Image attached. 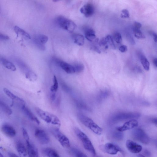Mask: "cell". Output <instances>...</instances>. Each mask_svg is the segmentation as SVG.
<instances>
[{
  "label": "cell",
  "mask_w": 157,
  "mask_h": 157,
  "mask_svg": "<svg viewBox=\"0 0 157 157\" xmlns=\"http://www.w3.org/2000/svg\"><path fill=\"white\" fill-rule=\"evenodd\" d=\"M74 130L76 136L82 142L85 149L93 156H95L96 155V152L92 142L88 136L77 127L74 128Z\"/></svg>",
  "instance_id": "6da1fadb"
},
{
  "label": "cell",
  "mask_w": 157,
  "mask_h": 157,
  "mask_svg": "<svg viewBox=\"0 0 157 157\" xmlns=\"http://www.w3.org/2000/svg\"><path fill=\"white\" fill-rule=\"evenodd\" d=\"M78 116L81 123L91 131L98 136L101 135L103 132L102 129L95 123L92 119L81 114H78Z\"/></svg>",
  "instance_id": "7a4b0ae2"
},
{
  "label": "cell",
  "mask_w": 157,
  "mask_h": 157,
  "mask_svg": "<svg viewBox=\"0 0 157 157\" xmlns=\"http://www.w3.org/2000/svg\"><path fill=\"white\" fill-rule=\"evenodd\" d=\"M36 111L38 116L48 123L60 126V121L57 116L49 112L37 108Z\"/></svg>",
  "instance_id": "3957f363"
},
{
  "label": "cell",
  "mask_w": 157,
  "mask_h": 157,
  "mask_svg": "<svg viewBox=\"0 0 157 157\" xmlns=\"http://www.w3.org/2000/svg\"><path fill=\"white\" fill-rule=\"evenodd\" d=\"M56 22L61 28L70 33L73 32L77 27L73 21L62 16L58 17Z\"/></svg>",
  "instance_id": "277c9868"
},
{
  "label": "cell",
  "mask_w": 157,
  "mask_h": 157,
  "mask_svg": "<svg viewBox=\"0 0 157 157\" xmlns=\"http://www.w3.org/2000/svg\"><path fill=\"white\" fill-rule=\"evenodd\" d=\"M51 132L63 147L68 148L70 146V142L68 138L59 129H52Z\"/></svg>",
  "instance_id": "5b68a950"
},
{
  "label": "cell",
  "mask_w": 157,
  "mask_h": 157,
  "mask_svg": "<svg viewBox=\"0 0 157 157\" xmlns=\"http://www.w3.org/2000/svg\"><path fill=\"white\" fill-rule=\"evenodd\" d=\"M133 137L136 141L145 144H148L150 142V138L147 134L141 128L135 129L132 133Z\"/></svg>",
  "instance_id": "8992f818"
},
{
  "label": "cell",
  "mask_w": 157,
  "mask_h": 157,
  "mask_svg": "<svg viewBox=\"0 0 157 157\" xmlns=\"http://www.w3.org/2000/svg\"><path fill=\"white\" fill-rule=\"evenodd\" d=\"M140 116L138 113H118L113 117V120L115 121H121L129 119H134L138 118Z\"/></svg>",
  "instance_id": "52a82bcc"
},
{
  "label": "cell",
  "mask_w": 157,
  "mask_h": 157,
  "mask_svg": "<svg viewBox=\"0 0 157 157\" xmlns=\"http://www.w3.org/2000/svg\"><path fill=\"white\" fill-rule=\"evenodd\" d=\"M35 136L41 144H47L50 142V138L44 130L41 129H37L35 132Z\"/></svg>",
  "instance_id": "ba28073f"
},
{
  "label": "cell",
  "mask_w": 157,
  "mask_h": 157,
  "mask_svg": "<svg viewBox=\"0 0 157 157\" xmlns=\"http://www.w3.org/2000/svg\"><path fill=\"white\" fill-rule=\"evenodd\" d=\"M104 150L106 153L111 155L117 154L119 152L123 154V151L118 146L111 143H106L104 147Z\"/></svg>",
  "instance_id": "9c48e42d"
},
{
  "label": "cell",
  "mask_w": 157,
  "mask_h": 157,
  "mask_svg": "<svg viewBox=\"0 0 157 157\" xmlns=\"http://www.w3.org/2000/svg\"><path fill=\"white\" fill-rule=\"evenodd\" d=\"M138 122L136 119H130L125 123L121 126L116 128L118 132H122L126 131L131 129L138 127Z\"/></svg>",
  "instance_id": "30bf717a"
},
{
  "label": "cell",
  "mask_w": 157,
  "mask_h": 157,
  "mask_svg": "<svg viewBox=\"0 0 157 157\" xmlns=\"http://www.w3.org/2000/svg\"><path fill=\"white\" fill-rule=\"evenodd\" d=\"M126 146L128 150L133 154H138L143 149L141 146L130 140H128L126 141Z\"/></svg>",
  "instance_id": "8fae6325"
},
{
  "label": "cell",
  "mask_w": 157,
  "mask_h": 157,
  "mask_svg": "<svg viewBox=\"0 0 157 157\" xmlns=\"http://www.w3.org/2000/svg\"><path fill=\"white\" fill-rule=\"evenodd\" d=\"M56 61L59 66L67 73L72 74L76 73L73 65L58 59L56 60Z\"/></svg>",
  "instance_id": "7c38bea8"
},
{
  "label": "cell",
  "mask_w": 157,
  "mask_h": 157,
  "mask_svg": "<svg viewBox=\"0 0 157 157\" xmlns=\"http://www.w3.org/2000/svg\"><path fill=\"white\" fill-rule=\"evenodd\" d=\"M35 42L39 49L44 50H45V45L48 40V38L45 35L39 34L34 39Z\"/></svg>",
  "instance_id": "4fadbf2b"
},
{
  "label": "cell",
  "mask_w": 157,
  "mask_h": 157,
  "mask_svg": "<svg viewBox=\"0 0 157 157\" xmlns=\"http://www.w3.org/2000/svg\"><path fill=\"white\" fill-rule=\"evenodd\" d=\"M85 38L89 41L97 43L99 41V38H96L94 30L91 28H87L84 29Z\"/></svg>",
  "instance_id": "5bb4252c"
},
{
  "label": "cell",
  "mask_w": 157,
  "mask_h": 157,
  "mask_svg": "<svg viewBox=\"0 0 157 157\" xmlns=\"http://www.w3.org/2000/svg\"><path fill=\"white\" fill-rule=\"evenodd\" d=\"M95 8L94 6L90 3H88L83 6L81 9V13L86 17L92 16L94 13Z\"/></svg>",
  "instance_id": "9a60e30c"
},
{
  "label": "cell",
  "mask_w": 157,
  "mask_h": 157,
  "mask_svg": "<svg viewBox=\"0 0 157 157\" xmlns=\"http://www.w3.org/2000/svg\"><path fill=\"white\" fill-rule=\"evenodd\" d=\"M26 146L29 157H38V152L36 148L29 141H26Z\"/></svg>",
  "instance_id": "2e32d148"
},
{
  "label": "cell",
  "mask_w": 157,
  "mask_h": 157,
  "mask_svg": "<svg viewBox=\"0 0 157 157\" xmlns=\"http://www.w3.org/2000/svg\"><path fill=\"white\" fill-rule=\"evenodd\" d=\"M2 130L4 134L10 137H14L16 136V132L15 129L10 125L4 124L2 126Z\"/></svg>",
  "instance_id": "e0dca14e"
},
{
  "label": "cell",
  "mask_w": 157,
  "mask_h": 157,
  "mask_svg": "<svg viewBox=\"0 0 157 157\" xmlns=\"http://www.w3.org/2000/svg\"><path fill=\"white\" fill-rule=\"evenodd\" d=\"M21 109L24 113V114L29 119L35 122L38 124L40 123V122L37 118L34 115L31 111L29 109L25 104H23L22 106Z\"/></svg>",
  "instance_id": "ac0fdd59"
},
{
  "label": "cell",
  "mask_w": 157,
  "mask_h": 157,
  "mask_svg": "<svg viewBox=\"0 0 157 157\" xmlns=\"http://www.w3.org/2000/svg\"><path fill=\"white\" fill-rule=\"evenodd\" d=\"M16 148L19 154L21 157H26L28 155L27 148H26L24 144L21 142L17 143Z\"/></svg>",
  "instance_id": "d6986e66"
},
{
  "label": "cell",
  "mask_w": 157,
  "mask_h": 157,
  "mask_svg": "<svg viewBox=\"0 0 157 157\" xmlns=\"http://www.w3.org/2000/svg\"><path fill=\"white\" fill-rule=\"evenodd\" d=\"M0 62L3 66L8 69L15 71L16 70V68L14 64L9 60L4 58H0Z\"/></svg>",
  "instance_id": "ffe728a7"
},
{
  "label": "cell",
  "mask_w": 157,
  "mask_h": 157,
  "mask_svg": "<svg viewBox=\"0 0 157 157\" xmlns=\"http://www.w3.org/2000/svg\"><path fill=\"white\" fill-rule=\"evenodd\" d=\"M72 37L74 42L76 44L79 46H83L84 44L85 37L82 35L77 34H73Z\"/></svg>",
  "instance_id": "44dd1931"
},
{
  "label": "cell",
  "mask_w": 157,
  "mask_h": 157,
  "mask_svg": "<svg viewBox=\"0 0 157 157\" xmlns=\"http://www.w3.org/2000/svg\"><path fill=\"white\" fill-rule=\"evenodd\" d=\"M42 152L43 154L48 157H60L58 152L52 148H45Z\"/></svg>",
  "instance_id": "7402d4cb"
},
{
  "label": "cell",
  "mask_w": 157,
  "mask_h": 157,
  "mask_svg": "<svg viewBox=\"0 0 157 157\" xmlns=\"http://www.w3.org/2000/svg\"><path fill=\"white\" fill-rule=\"evenodd\" d=\"M14 29L15 33L17 36L20 35L23 36L28 39L31 38V36L27 32H26L24 30L18 27V26H15L14 27Z\"/></svg>",
  "instance_id": "603a6c76"
},
{
  "label": "cell",
  "mask_w": 157,
  "mask_h": 157,
  "mask_svg": "<svg viewBox=\"0 0 157 157\" xmlns=\"http://www.w3.org/2000/svg\"><path fill=\"white\" fill-rule=\"evenodd\" d=\"M140 58L144 68L146 71H149L150 69V63L146 56L141 54L140 55Z\"/></svg>",
  "instance_id": "cb8c5ba5"
},
{
  "label": "cell",
  "mask_w": 157,
  "mask_h": 157,
  "mask_svg": "<svg viewBox=\"0 0 157 157\" xmlns=\"http://www.w3.org/2000/svg\"><path fill=\"white\" fill-rule=\"evenodd\" d=\"M0 110H2L6 114L11 115L13 111L5 103L0 99Z\"/></svg>",
  "instance_id": "d4e9b609"
},
{
  "label": "cell",
  "mask_w": 157,
  "mask_h": 157,
  "mask_svg": "<svg viewBox=\"0 0 157 157\" xmlns=\"http://www.w3.org/2000/svg\"><path fill=\"white\" fill-rule=\"evenodd\" d=\"M3 91L4 93L12 100L16 99L21 102L22 103H24V100L18 97H17L14 94H13L11 91L7 88H4Z\"/></svg>",
  "instance_id": "484cf974"
},
{
  "label": "cell",
  "mask_w": 157,
  "mask_h": 157,
  "mask_svg": "<svg viewBox=\"0 0 157 157\" xmlns=\"http://www.w3.org/2000/svg\"><path fill=\"white\" fill-rule=\"evenodd\" d=\"M59 88V84L57 78L54 76L53 78V85L51 87V92H57Z\"/></svg>",
  "instance_id": "4316f807"
},
{
  "label": "cell",
  "mask_w": 157,
  "mask_h": 157,
  "mask_svg": "<svg viewBox=\"0 0 157 157\" xmlns=\"http://www.w3.org/2000/svg\"><path fill=\"white\" fill-rule=\"evenodd\" d=\"M133 31L134 36L138 39H144L146 38L144 35L141 32L140 29L133 28Z\"/></svg>",
  "instance_id": "83f0119b"
},
{
  "label": "cell",
  "mask_w": 157,
  "mask_h": 157,
  "mask_svg": "<svg viewBox=\"0 0 157 157\" xmlns=\"http://www.w3.org/2000/svg\"><path fill=\"white\" fill-rule=\"evenodd\" d=\"M26 77L30 81H36L37 76L36 74L32 72H29L25 74Z\"/></svg>",
  "instance_id": "f1b7e54d"
},
{
  "label": "cell",
  "mask_w": 157,
  "mask_h": 157,
  "mask_svg": "<svg viewBox=\"0 0 157 157\" xmlns=\"http://www.w3.org/2000/svg\"><path fill=\"white\" fill-rule=\"evenodd\" d=\"M106 38L108 43L113 49H116V46L113 40L112 36L110 35H108L106 37Z\"/></svg>",
  "instance_id": "f546056e"
},
{
  "label": "cell",
  "mask_w": 157,
  "mask_h": 157,
  "mask_svg": "<svg viewBox=\"0 0 157 157\" xmlns=\"http://www.w3.org/2000/svg\"><path fill=\"white\" fill-rule=\"evenodd\" d=\"M73 66L74 67L76 73H80L84 70V66L82 64H78Z\"/></svg>",
  "instance_id": "4dcf8cb0"
},
{
  "label": "cell",
  "mask_w": 157,
  "mask_h": 157,
  "mask_svg": "<svg viewBox=\"0 0 157 157\" xmlns=\"http://www.w3.org/2000/svg\"><path fill=\"white\" fill-rule=\"evenodd\" d=\"M73 152L76 157H88L83 152L77 149L73 150Z\"/></svg>",
  "instance_id": "1f68e13d"
},
{
  "label": "cell",
  "mask_w": 157,
  "mask_h": 157,
  "mask_svg": "<svg viewBox=\"0 0 157 157\" xmlns=\"http://www.w3.org/2000/svg\"><path fill=\"white\" fill-rule=\"evenodd\" d=\"M114 39L116 42L117 44H120L122 42V36L119 33H115L114 35Z\"/></svg>",
  "instance_id": "d6a6232c"
},
{
  "label": "cell",
  "mask_w": 157,
  "mask_h": 157,
  "mask_svg": "<svg viewBox=\"0 0 157 157\" xmlns=\"http://www.w3.org/2000/svg\"><path fill=\"white\" fill-rule=\"evenodd\" d=\"M120 16L122 18H128L129 17V12L128 10L124 9L122 10Z\"/></svg>",
  "instance_id": "836d02e7"
},
{
  "label": "cell",
  "mask_w": 157,
  "mask_h": 157,
  "mask_svg": "<svg viewBox=\"0 0 157 157\" xmlns=\"http://www.w3.org/2000/svg\"><path fill=\"white\" fill-rule=\"evenodd\" d=\"M22 132L23 136L26 141L29 140V136L27 130L25 128H23L22 129Z\"/></svg>",
  "instance_id": "e575fe53"
},
{
  "label": "cell",
  "mask_w": 157,
  "mask_h": 157,
  "mask_svg": "<svg viewBox=\"0 0 157 157\" xmlns=\"http://www.w3.org/2000/svg\"><path fill=\"white\" fill-rule=\"evenodd\" d=\"M107 43V42L106 38H102L99 42V44L100 46H105Z\"/></svg>",
  "instance_id": "d590c367"
},
{
  "label": "cell",
  "mask_w": 157,
  "mask_h": 157,
  "mask_svg": "<svg viewBox=\"0 0 157 157\" xmlns=\"http://www.w3.org/2000/svg\"><path fill=\"white\" fill-rule=\"evenodd\" d=\"M56 92H51L50 94V99L52 102H54L56 99Z\"/></svg>",
  "instance_id": "8d00e7d4"
},
{
  "label": "cell",
  "mask_w": 157,
  "mask_h": 157,
  "mask_svg": "<svg viewBox=\"0 0 157 157\" xmlns=\"http://www.w3.org/2000/svg\"><path fill=\"white\" fill-rule=\"evenodd\" d=\"M142 27V25L140 23H139L138 22L136 21L134 22V23L133 28L138 29H140Z\"/></svg>",
  "instance_id": "74e56055"
},
{
  "label": "cell",
  "mask_w": 157,
  "mask_h": 157,
  "mask_svg": "<svg viewBox=\"0 0 157 157\" xmlns=\"http://www.w3.org/2000/svg\"><path fill=\"white\" fill-rule=\"evenodd\" d=\"M119 50L121 53H125L127 51L128 48L127 46L125 45H123L120 46Z\"/></svg>",
  "instance_id": "f35d334b"
},
{
  "label": "cell",
  "mask_w": 157,
  "mask_h": 157,
  "mask_svg": "<svg viewBox=\"0 0 157 157\" xmlns=\"http://www.w3.org/2000/svg\"><path fill=\"white\" fill-rule=\"evenodd\" d=\"M61 86H62V89L66 92H68L70 91L69 88L64 83L62 82V83H61Z\"/></svg>",
  "instance_id": "ab89813d"
},
{
  "label": "cell",
  "mask_w": 157,
  "mask_h": 157,
  "mask_svg": "<svg viewBox=\"0 0 157 157\" xmlns=\"http://www.w3.org/2000/svg\"><path fill=\"white\" fill-rule=\"evenodd\" d=\"M119 132H117V133H115L114 134L115 138L118 140L121 139V138H123V134Z\"/></svg>",
  "instance_id": "60d3db41"
},
{
  "label": "cell",
  "mask_w": 157,
  "mask_h": 157,
  "mask_svg": "<svg viewBox=\"0 0 157 157\" xmlns=\"http://www.w3.org/2000/svg\"><path fill=\"white\" fill-rule=\"evenodd\" d=\"M9 39V37L8 36L5 35L0 34V40H7Z\"/></svg>",
  "instance_id": "b9f144b4"
},
{
  "label": "cell",
  "mask_w": 157,
  "mask_h": 157,
  "mask_svg": "<svg viewBox=\"0 0 157 157\" xmlns=\"http://www.w3.org/2000/svg\"><path fill=\"white\" fill-rule=\"evenodd\" d=\"M92 49L99 54H100L101 53V51H100L98 47L96 46L95 45L93 46L92 47Z\"/></svg>",
  "instance_id": "7bdbcfd3"
},
{
  "label": "cell",
  "mask_w": 157,
  "mask_h": 157,
  "mask_svg": "<svg viewBox=\"0 0 157 157\" xmlns=\"http://www.w3.org/2000/svg\"><path fill=\"white\" fill-rule=\"evenodd\" d=\"M8 155L9 157H19L16 154L11 152H9Z\"/></svg>",
  "instance_id": "ee69618b"
},
{
  "label": "cell",
  "mask_w": 157,
  "mask_h": 157,
  "mask_svg": "<svg viewBox=\"0 0 157 157\" xmlns=\"http://www.w3.org/2000/svg\"><path fill=\"white\" fill-rule=\"evenodd\" d=\"M144 153L146 156H147L150 157L151 155L150 152L147 150H145L144 151Z\"/></svg>",
  "instance_id": "f6af8a7d"
},
{
  "label": "cell",
  "mask_w": 157,
  "mask_h": 157,
  "mask_svg": "<svg viewBox=\"0 0 157 157\" xmlns=\"http://www.w3.org/2000/svg\"><path fill=\"white\" fill-rule=\"evenodd\" d=\"M152 36H153V38L154 41L156 42H157V34L155 32H153L152 33Z\"/></svg>",
  "instance_id": "bcb514c9"
},
{
  "label": "cell",
  "mask_w": 157,
  "mask_h": 157,
  "mask_svg": "<svg viewBox=\"0 0 157 157\" xmlns=\"http://www.w3.org/2000/svg\"><path fill=\"white\" fill-rule=\"evenodd\" d=\"M157 58H155L153 60V63L154 64L156 67H157Z\"/></svg>",
  "instance_id": "7dc6e473"
},
{
  "label": "cell",
  "mask_w": 157,
  "mask_h": 157,
  "mask_svg": "<svg viewBox=\"0 0 157 157\" xmlns=\"http://www.w3.org/2000/svg\"><path fill=\"white\" fill-rule=\"evenodd\" d=\"M152 123L157 125V119H154L152 120Z\"/></svg>",
  "instance_id": "c3c4849f"
},
{
  "label": "cell",
  "mask_w": 157,
  "mask_h": 157,
  "mask_svg": "<svg viewBox=\"0 0 157 157\" xmlns=\"http://www.w3.org/2000/svg\"><path fill=\"white\" fill-rule=\"evenodd\" d=\"M138 157H146L145 156L143 155L142 154H139L138 155Z\"/></svg>",
  "instance_id": "681fc988"
},
{
  "label": "cell",
  "mask_w": 157,
  "mask_h": 157,
  "mask_svg": "<svg viewBox=\"0 0 157 157\" xmlns=\"http://www.w3.org/2000/svg\"><path fill=\"white\" fill-rule=\"evenodd\" d=\"M0 157H4L1 152H0Z\"/></svg>",
  "instance_id": "f907efd6"
},
{
  "label": "cell",
  "mask_w": 157,
  "mask_h": 157,
  "mask_svg": "<svg viewBox=\"0 0 157 157\" xmlns=\"http://www.w3.org/2000/svg\"><path fill=\"white\" fill-rule=\"evenodd\" d=\"M1 141V137H0V141Z\"/></svg>",
  "instance_id": "816d5d0a"
}]
</instances>
